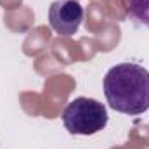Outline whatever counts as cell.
Segmentation results:
<instances>
[{
  "mask_svg": "<svg viewBox=\"0 0 149 149\" xmlns=\"http://www.w3.org/2000/svg\"><path fill=\"white\" fill-rule=\"evenodd\" d=\"M127 14L142 26L149 28V0H121Z\"/></svg>",
  "mask_w": 149,
  "mask_h": 149,
  "instance_id": "cell-4",
  "label": "cell"
},
{
  "mask_svg": "<svg viewBox=\"0 0 149 149\" xmlns=\"http://www.w3.org/2000/svg\"><path fill=\"white\" fill-rule=\"evenodd\" d=\"M63 123L73 135H94L108 125V109L95 99L76 97L64 108Z\"/></svg>",
  "mask_w": 149,
  "mask_h": 149,
  "instance_id": "cell-2",
  "label": "cell"
},
{
  "mask_svg": "<svg viewBox=\"0 0 149 149\" xmlns=\"http://www.w3.org/2000/svg\"><path fill=\"white\" fill-rule=\"evenodd\" d=\"M104 95L114 111L142 114L149 109V71L137 63L113 66L104 76Z\"/></svg>",
  "mask_w": 149,
  "mask_h": 149,
  "instance_id": "cell-1",
  "label": "cell"
},
{
  "mask_svg": "<svg viewBox=\"0 0 149 149\" xmlns=\"http://www.w3.org/2000/svg\"><path fill=\"white\" fill-rule=\"evenodd\" d=\"M83 21V7L76 0H56L49 9V24L59 37H73Z\"/></svg>",
  "mask_w": 149,
  "mask_h": 149,
  "instance_id": "cell-3",
  "label": "cell"
}]
</instances>
